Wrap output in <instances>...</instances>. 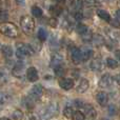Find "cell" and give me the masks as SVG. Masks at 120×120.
Returning <instances> with one entry per match:
<instances>
[{
  "label": "cell",
  "instance_id": "6da1fadb",
  "mask_svg": "<svg viewBox=\"0 0 120 120\" xmlns=\"http://www.w3.org/2000/svg\"><path fill=\"white\" fill-rule=\"evenodd\" d=\"M20 25L25 34H32L35 30V21L31 16H22L20 19Z\"/></svg>",
  "mask_w": 120,
  "mask_h": 120
},
{
  "label": "cell",
  "instance_id": "7a4b0ae2",
  "mask_svg": "<svg viewBox=\"0 0 120 120\" xmlns=\"http://www.w3.org/2000/svg\"><path fill=\"white\" fill-rule=\"evenodd\" d=\"M0 32L3 35L11 38H15L18 36V27L14 23H8V22L1 23L0 24Z\"/></svg>",
  "mask_w": 120,
  "mask_h": 120
},
{
  "label": "cell",
  "instance_id": "3957f363",
  "mask_svg": "<svg viewBox=\"0 0 120 120\" xmlns=\"http://www.w3.org/2000/svg\"><path fill=\"white\" fill-rule=\"evenodd\" d=\"M34 54L33 48L29 44L24 43H19L17 44V50H16V56L18 59H23L25 57H29Z\"/></svg>",
  "mask_w": 120,
  "mask_h": 120
},
{
  "label": "cell",
  "instance_id": "277c9868",
  "mask_svg": "<svg viewBox=\"0 0 120 120\" xmlns=\"http://www.w3.org/2000/svg\"><path fill=\"white\" fill-rule=\"evenodd\" d=\"M58 112V104L51 103L48 108H45L40 114V120H50Z\"/></svg>",
  "mask_w": 120,
  "mask_h": 120
},
{
  "label": "cell",
  "instance_id": "5b68a950",
  "mask_svg": "<svg viewBox=\"0 0 120 120\" xmlns=\"http://www.w3.org/2000/svg\"><path fill=\"white\" fill-rule=\"evenodd\" d=\"M113 77L111 76L110 74H105L101 77V79L99 80V86L102 87V89H106V87L111 86L113 83Z\"/></svg>",
  "mask_w": 120,
  "mask_h": 120
},
{
  "label": "cell",
  "instance_id": "8992f818",
  "mask_svg": "<svg viewBox=\"0 0 120 120\" xmlns=\"http://www.w3.org/2000/svg\"><path fill=\"white\" fill-rule=\"evenodd\" d=\"M42 94H43V89L39 84L34 85L31 89V92H30V96H31L32 99H38L42 96Z\"/></svg>",
  "mask_w": 120,
  "mask_h": 120
},
{
  "label": "cell",
  "instance_id": "52a82bcc",
  "mask_svg": "<svg viewBox=\"0 0 120 120\" xmlns=\"http://www.w3.org/2000/svg\"><path fill=\"white\" fill-rule=\"evenodd\" d=\"M25 75H26L27 80L31 81V82H35V81L38 80V72L35 68H33V66L27 68Z\"/></svg>",
  "mask_w": 120,
  "mask_h": 120
},
{
  "label": "cell",
  "instance_id": "ba28073f",
  "mask_svg": "<svg viewBox=\"0 0 120 120\" xmlns=\"http://www.w3.org/2000/svg\"><path fill=\"white\" fill-rule=\"evenodd\" d=\"M62 63H63V57L60 54H54L52 56V59H51V66L52 68H59L62 65Z\"/></svg>",
  "mask_w": 120,
  "mask_h": 120
},
{
  "label": "cell",
  "instance_id": "9c48e42d",
  "mask_svg": "<svg viewBox=\"0 0 120 120\" xmlns=\"http://www.w3.org/2000/svg\"><path fill=\"white\" fill-rule=\"evenodd\" d=\"M59 85L61 89L68 91V90H71L73 86H74V81L70 78H64V79H61V80L59 81Z\"/></svg>",
  "mask_w": 120,
  "mask_h": 120
},
{
  "label": "cell",
  "instance_id": "30bf717a",
  "mask_svg": "<svg viewBox=\"0 0 120 120\" xmlns=\"http://www.w3.org/2000/svg\"><path fill=\"white\" fill-rule=\"evenodd\" d=\"M96 100H97V102L101 106H104V105H106V103H108V101H109V96H108V94L104 93V92H100V93H98L97 96H96Z\"/></svg>",
  "mask_w": 120,
  "mask_h": 120
},
{
  "label": "cell",
  "instance_id": "8fae6325",
  "mask_svg": "<svg viewBox=\"0 0 120 120\" xmlns=\"http://www.w3.org/2000/svg\"><path fill=\"white\" fill-rule=\"evenodd\" d=\"M89 86H90L89 81H87L86 79H81L79 84L77 85V92H78V93H84V92L87 91Z\"/></svg>",
  "mask_w": 120,
  "mask_h": 120
},
{
  "label": "cell",
  "instance_id": "7c38bea8",
  "mask_svg": "<svg viewBox=\"0 0 120 120\" xmlns=\"http://www.w3.org/2000/svg\"><path fill=\"white\" fill-rule=\"evenodd\" d=\"M23 71H24V65L22 63H18L14 66L12 73L15 77H21L23 75Z\"/></svg>",
  "mask_w": 120,
  "mask_h": 120
},
{
  "label": "cell",
  "instance_id": "4fadbf2b",
  "mask_svg": "<svg viewBox=\"0 0 120 120\" xmlns=\"http://www.w3.org/2000/svg\"><path fill=\"white\" fill-rule=\"evenodd\" d=\"M71 57H72V60L75 62H80L82 61L81 60V53L80 50L77 48H73L72 51H71Z\"/></svg>",
  "mask_w": 120,
  "mask_h": 120
},
{
  "label": "cell",
  "instance_id": "5bb4252c",
  "mask_svg": "<svg viewBox=\"0 0 120 120\" xmlns=\"http://www.w3.org/2000/svg\"><path fill=\"white\" fill-rule=\"evenodd\" d=\"M102 68H103V63H102V61L100 59H95V60L92 61L91 68L93 71H95V72H99V71L102 70Z\"/></svg>",
  "mask_w": 120,
  "mask_h": 120
},
{
  "label": "cell",
  "instance_id": "9a60e30c",
  "mask_svg": "<svg viewBox=\"0 0 120 120\" xmlns=\"http://www.w3.org/2000/svg\"><path fill=\"white\" fill-rule=\"evenodd\" d=\"M83 6V1L82 0H73L72 3H71V8H72L73 11L75 12H80L81 8Z\"/></svg>",
  "mask_w": 120,
  "mask_h": 120
},
{
  "label": "cell",
  "instance_id": "2e32d148",
  "mask_svg": "<svg viewBox=\"0 0 120 120\" xmlns=\"http://www.w3.org/2000/svg\"><path fill=\"white\" fill-rule=\"evenodd\" d=\"M81 60L82 61H85V60H89L93 56V51L90 50V49H84V50H81Z\"/></svg>",
  "mask_w": 120,
  "mask_h": 120
},
{
  "label": "cell",
  "instance_id": "e0dca14e",
  "mask_svg": "<svg viewBox=\"0 0 120 120\" xmlns=\"http://www.w3.org/2000/svg\"><path fill=\"white\" fill-rule=\"evenodd\" d=\"M1 53L5 58H11L13 55V50L10 45H2L1 48Z\"/></svg>",
  "mask_w": 120,
  "mask_h": 120
},
{
  "label": "cell",
  "instance_id": "ac0fdd59",
  "mask_svg": "<svg viewBox=\"0 0 120 120\" xmlns=\"http://www.w3.org/2000/svg\"><path fill=\"white\" fill-rule=\"evenodd\" d=\"M97 15L100 17L101 19H103L104 21H108V22H110L111 21V16L110 14H109L106 11H103V10H97Z\"/></svg>",
  "mask_w": 120,
  "mask_h": 120
},
{
  "label": "cell",
  "instance_id": "d6986e66",
  "mask_svg": "<svg viewBox=\"0 0 120 120\" xmlns=\"http://www.w3.org/2000/svg\"><path fill=\"white\" fill-rule=\"evenodd\" d=\"M83 108H84V112H85V114H86L87 116L92 117V118H94V117L96 116V111L94 110V108L92 105L84 104V105H83Z\"/></svg>",
  "mask_w": 120,
  "mask_h": 120
},
{
  "label": "cell",
  "instance_id": "ffe728a7",
  "mask_svg": "<svg viewBox=\"0 0 120 120\" xmlns=\"http://www.w3.org/2000/svg\"><path fill=\"white\" fill-rule=\"evenodd\" d=\"M92 41H93V43L95 44L96 46H100V45H102V44L104 43L103 37H102V36H100V35L93 36V37H92Z\"/></svg>",
  "mask_w": 120,
  "mask_h": 120
},
{
  "label": "cell",
  "instance_id": "44dd1931",
  "mask_svg": "<svg viewBox=\"0 0 120 120\" xmlns=\"http://www.w3.org/2000/svg\"><path fill=\"white\" fill-rule=\"evenodd\" d=\"M8 80V73L5 68H0V82L4 83Z\"/></svg>",
  "mask_w": 120,
  "mask_h": 120
},
{
  "label": "cell",
  "instance_id": "7402d4cb",
  "mask_svg": "<svg viewBox=\"0 0 120 120\" xmlns=\"http://www.w3.org/2000/svg\"><path fill=\"white\" fill-rule=\"evenodd\" d=\"M50 12H51V14H52L53 16H59V15L61 14V12H62V8H60V6H58V5H52L50 8Z\"/></svg>",
  "mask_w": 120,
  "mask_h": 120
},
{
  "label": "cell",
  "instance_id": "603a6c76",
  "mask_svg": "<svg viewBox=\"0 0 120 120\" xmlns=\"http://www.w3.org/2000/svg\"><path fill=\"white\" fill-rule=\"evenodd\" d=\"M37 37L40 41H45L46 38H48V33L45 32L44 29H39V31L37 33Z\"/></svg>",
  "mask_w": 120,
  "mask_h": 120
},
{
  "label": "cell",
  "instance_id": "cb8c5ba5",
  "mask_svg": "<svg viewBox=\"0 0 120 120\" xmlns=\"http://www.w3.org/2000/svg\"><path fill=\"white\" fill-rule=\"evenodd\" d=\"M32 15H33L34 17L39 18V17L42 16V10L39 6H33V8H32Z\"/></svg>",
  "mask_w": 120,
  "mask_h": 120
},
{
  "label": "cell",
  "instance_id": "d4e9b609",
  "mask_svg": "<svg viewBox=\"0 0 120 120\" xmlns=\"http://www.w3.org/2000/svg\"><path fill=\"white\" fill-rule=\"evenodd\" d=\"M72 118H73V120H84L85 119V116H84V114H83L82 112H80V111H77V112H74Z\"/></svg>",
  "mask_w": 120,
  "mask_h": 120
},
{
  "label": "cell",
  "instance_id": "484cf974",
  "mask_svg": "<svg viewBox=\"0 0 120 120\" xmlns=\"http://www.w3.org/2000/svg\"><path fill=\"white\" fill-rule=\"evenodd\" d=\"M106 65L110 68H116L118 66V62L113 58H108L106 59Z\"/></svg>",
  "mask_w": 120,
  "mask_h": 120
},
{
  "label": "cell",
  "instance_id": "4316f807",
  "mask_svg": "<svg viewBox=\"0 0 120 120\" xmlns=\"http://www.w3.org/2000/svg\"><path fill=\"white\" fill-rule=\"evenodd\" d=\"M73 114H74V110H73V108H71V106H66L63 110V115L66 118H72Z\"/></svg>",
  "mask_w": 120,
  "mask_h": 120
},
{
  "label": "cell",
  "instance_id": "83f0119b",
  "mask_svg": "<svg viewBox=\"0 0 120 120\" xmlns=\"http://www.w3.org/2000/svg\"><path fill=\"white\" fill-rule=\"evenodd\" d=\"M8 99H10V96L6 93H0V105L5 104L8 101Z\"/></svg>",
  "mask_w": 120,
  "mask_h": 120
},
{
  "label": "cell",
  "instance_id": "f1b7e54d",
  "mask_svg": "<svg viewBox=\"0 0 120 120\" xmlns=\"http://www.w3.org/2000/svg\"><path fill=\"white\" fill-rule=\"evenodd\" d=\"M89 31V27L86 26V25H84V24H78V26H77V32H78L80 35H82V34H84L85 32H87Z\"/></svg>",
  "mask_w": 120,
  "mask_h": 120
},
{
  "label": "cell",
  "instance_id": "f546056e",
  "mask_svg": "<svg viewBox=\"0 0 120 120\" xmlns=\"http://www.w3.org/2000/svg\"><path fill=\"white\" fill-rule=\"evenodd\" d=\"M12 116H13V118H14L15 120H19V119H21L23 117V113L21 112L20 110H15L14 112H13Z\"/></svg>",
  "mask_w": 120,
  "mask_h": 120
},
{
  "label": "cell",
  "instance_id": "4dcf8cb0",
  "mask_svg": "<svg viewBox=\"0 0 120 120\" xmlns=\"http://www.w3.org/2000/svg\"><path fill=\"white\" fill-rule=\"evenodd\" d=\"M8 15L6 11H0V22L5 23V21L8 20Z\"/></svg>",
  "mask_w": 120,
  "mask_h": 120
},
{
  "label": "cell",
  "instance_id": "1f68e13d",
  "mask_svg": "<svg viewBox=\"0 0 120 120\" xmlns=\"http://www.w3.org/2000/svg\"><path fill=\"white\" fill-rule=\"evenodd\" d=\"M81 37H82L83 40H85V41H90V40H92L93 35H92V32L89 30V31L85 32L84 34H82V35H81Z\"/></svg>",
  "mask_w": 120,
  "mask_h": 120
},
{
  "label": "cell",
  "instance_id": "d6a6232c",
  "mask_svg": "<svg viewBox=\"0 0 120 120\" xmlns=\"http://www.w3.org/2000/svg\"><path fill=\"white\" fill-rule=\"evenodd\" d=\"M54 71H55V75L56 76H62V75L64 74V70H63V68L62 66H59V68H54Z\"/></svg>",
  "mask_w": 120,
  "mask_h": 120
},
{
  "label": "cell",
  "instance_id": "836d02e7",
  "mask_svg": "<svg viewBox=\"0 0 120 120\" xmlns=\"http://www.w3.org/2000/svg\"><path fill=\"white\" fill-rule=\"evenodd\" d=\"M111 24H112V26L116 27V29H119L120 27V21L118 19H111Z\"/></svg>",
  "mask_w": 120,
  "mask_h": 120
},
{
  "label": "cell",
  "instance_id": "e575fe53",
  "mask_svg": "<svg viewBox=\"0 0 120 120\" xmlns=\"http://www.w3.org/2000/svg\"><path fill=\"white\" fill-rule=\"evenodd\" d=\"M85 3L90 6H95L99 4V0H85Z\"/></svg>",
  "mask_w": 120,
  "mask_h": 120
},
{
  "label": "cell",
  "instance_id": "d590c367",
  "mask_svg": "<svg viewBox=\"0 0 120 120\" xmlns=\"http://www.w3.org/2000/svg\"><path fill=\"white\" fill-rule=\"evenodd\" d=\"M108 34H109V36H110V38L113 40V41H115V40H118V35H117L116 33H113L112 31H109L108 30Z\"/></svg>",
  "mask_w": 120,
  "mask_h": 120
},
{
  "label": "cell",
  "instance_id": "8d00e7d4",
  "mask_svg": "<svg viewBox=\"0 0 120 120\" xmlns=\"http://www.w3.org/2000/svg\"><path fill=\"white\" fill-rule=\"evenodd\" d=\"M75 19H76L77 21H81L82 20V18H83V15H82V13H80V12H77L76 14H75Z\"/></svg>",
  "mask_w": 120,
  "mask_h": 120
},
{
  "label": "cell",
  "instance_id": "74e56055",
  "mask_svg": "<svg viewBox=\"0 0 120 120\" xmlns=\"http://www.w3.org/2000/svg\"><path fill=\"white\" fill-rule=\"evenodd\" d=\"M74 104H75V106H76V108H81V106L84 105V103H83L81 100H79V99H76V100H75V101H74Z\"/></svg>",
  "mask_w": 120,
  "mask_h": 120
},
{
  "label": "cell",
  "instance_id": "f35d334b",
  "mask_svg": "<svg viewBox=\"0 0 120 120\" xmlns=\"http://www.w3.org/2000/svg\"><path fill=\"white\" fill-rule=\"evenodd\" d=\"M109 113H110L111 115H115V114H116V106L111 105L110 108H109Z\"/></svg>",
  "mask_w": 120,
  "mask_h": 120
},
{
  "label": "cell",
  "instance_id": "ab89813d",
  "mask_svg": "<svg viewBox=\"0 0 120 120\" xmlns=\"http://www.w3.org/2000/svg\"><path fill=\"white\" fill-rule=\"evenodd\" d=\"M50 25L52 27H56L57 26V20L55 18H52V19H50Z\"/></svg>",
  "mask_w": 120,
  "mask_h": 120
},
{
  "label": "cell",
  "instance_id": "60d3db41",
  "mask_svg": "<svg viewBox=\"0 0 120 120\" xmlns=\"http://www.w3.org/2000/svg\"><path fill=\"white\" fill-rule=\"evenodd\" d=\"M115 80H116V82H117V84L120 85V73L118 75H117L116 77H115Z\"/></svg>",
  "mask_w": 120,
  "mask_h": 120
},
{
  "label": "cell",
  "instance_id": "b9f144b4",
  "mask_svg": "<svg viewBox=\"0 0 120 120\" xmlns=\"http://www.w3.org/2000/svg\"><path fill=\"white\" fill-rule=\"evenodd\" d=\"M16 3L19 5H23L24 4V0H16Z\"/></svg>",
  "mask_w": 120,
  "mask_h": 120
},
{
  "label": "cell",
  "instance_id": "7bdbcfd3",
  "mask_svg": "<svg viewBox=\"0 0 120 120\" xmlns=\"http://www.w3.org/2000/svg\"><path fill=\"white\" fill-rule=\"evenodd\" d=\"M115 56H116L117 58L120 60V50H119V51H116V52H115Z\"/></svg>",
  "mask_w": 120,
  "mask_h": 120
},
{
  "label": "cell",
  "instance_id": "ee69618b",
  "mask_svg": "<svg viewBox=\"0 0 120 120\" xmlns=\"http://www.w3.org/2000/svg\"><path fill=\"white\" fill-rule=\"evenodd\" d=\"M116 14H117V16H118L119 18H120V8H119L118 11H117V13H116Z\"/></svg>",
  "mask_w": 120,
  "mask_h": 120
},
{
  "label": "cell",
  "instance_id": "f6af8a7d",
  "mask_svg": "<svg viewBox=\"0 0 120 120\" xmlns=\"http://www.w3.org/2000/svg\"><path fill=\"white\" fill-rule=\"evenodd\" d=\"M0 120H10V119H8V118H5V117H3V118H1Z\"/></svg>",
  "mask_w": 120,
  "mask_h": 120
},
{
  "label": "cell",
  "instance_id": "bcb514c9",
  "mask_svg": "<svg viewBox=\"0 0 120 120\" xmlns=\"http://www.w3.org/2000/svg\"><path fill=\"white\" fill-rule=\"evenodd\" d=\"M104 1H106V2H111V1H113V0H104Z\"/></svg>",
  "mask_w": 120,
  "mask_h": 120
},
{
  "label": "cell",
  "instance_id": "7dc6e473",
  "mask_svg": "<svg viewBox=\"0 0 120 120\" xmlns=\"http://www.w3.org/2000/svg\"><path fill=\"white\" fill-rule=\"evenodd\" d=\"M54 1H56V2H60V1H62V0H54Z\"/></svg>",
  "mask_w": 120,
  "mask_h": 120
}]
</instances>
